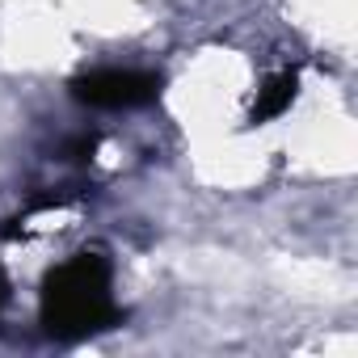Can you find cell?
<instances>
[{"instance_id":"1","label":"cell","mask_w":358,"mask_h":358,"mask_svg":"<svg viewBox=\"0 0 358 358\" xmlns=\"http://www.w3.org/2000/svg\"><path fill=\"white\" fill-rule=\"evenodd\" d=\"M38 320L59 341H80L118 324L110 262L101 253H76L47 270L38 291Z\"/></svg>"},{"instance_id":"2","label":"cell","mask_w":358,"mask_h":358,"mask_svg":"<svg viewBox=\"0 0 358 358\" xmlns=\"http://www.w3.org/2000/svg\"><path fill=\"white\" fill-rule=\"evenodd\" d=\"M68 89L89 110H139L160 97V76L143 68H93L80 72Z\"/></svg>"},{"instance_id":"3","label":"cell","mask_w":358,"mask_h":358,"mask_svg":"<svg viewBox=\"0 0 358 358\" xmlns=\"http://www.w3.org/2000/svg\"><path fill=\"white\" fill-rule=\"evenodd\" d=\"M295 97H299V72H295V68L274 72V76L257 89V101H253V110H249V122L257 127V122H270V118L287 114Z\"/></svg>"},{"instance_id":"4","label":"cell","mask_w":358,"mask_h":358,"mask_svg":"<svg viewBox=\"0 0 358 358\" xmlns=\"http://www.w3.org/2000/svg\"><path fill=\"white\" fill-rule=\"evenodd\" d=\"M5 303H9V278H5V270H0V312H5Z\"/></svg>"}]
</instances>
